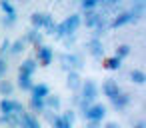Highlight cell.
Here are the masks:
<instances>
[{"instance_id": "8992f818", "label": "cell", "mask_w": 146, "mask_h": 128, "mask_svg": "<svg viewBox=\"0 0 146 128\" xmlns=\"http://www.w3.org/2000/svg\"><path fill=\"white\" fill-rule=\"evenodd\" d=\"M24 42L26 44H32L34 46V50L38 48V46H42V32L40 30H34V28H30V30H26L24 32Z\"/></svg>"}, {"instance_id": "7c38bea8", "label": "cell", "mask_w": 146, "mask_h": 128, "mask_svg": "<svg viewBox=\"0 0 146 128\" xmlns=\"http://www.w3.org/2000/svg\"><path fill=\"white\" fill-rule=\"evenodd\" d=\"M36 72V60L34 58H26L20 66H18V74L20 76H32Z\"/></svg>"}, {"instance_id": "30bf717a", "label": "cell", "mask_w": 146, "mask_h": 128, "mask_svg": "<svg viewBox=\"0 0 146 128\" xmlns=\"http://www.w3.org/2000/svg\"><path fill=\"white\" fill-rule=\"evenodd\" d=\"M130 100H132V96H130L128 92H122V90H120V92L112 98V106H114L116 110H124V108H128Z\"/></svg>"}, {"instance_id": "ab89813d", "label": "cell", "mask_w": 146, "mask_h": 128, "mask_svg": "<svg viewBox=\"0 0 146 128\" xmlns=\"http://www.w3.org/2000/svg\"><path fill=\"white\" fill-rule=\"evenodd\" d=\"M78 2H82V0H78Z\"/></svg>"}, {"instance_id": "2e32d148", "label": "cell", "mask_w": 146, "mask_h": 128, "mask_svg": "<svg viewBox=\"0 0 146 128\" xmlns=\"http://www.w3.org/2000/svg\"><path fill=\"white\" fill-rule=\"evenodd\" d=\"M44 108L46 110H52V112H58L60 110V98L56 94H48L44 98Z\"/></svg>"}, {"instance_id": "5b68a950", "label": "cell", "mask_w": 146, "mask_h": 128, "mask_svg": "<svg viewBox=\"0 0 146 128\" xmlns=\"http://www.w3.org/2000/svg\"><path fill=\"white\" fill-rule=\"evenodd\" d=\"M60 62H62V66L70 72V70H78L80 66H82V58L80 56H76V54H62L60 56Z\"/></svg>"}, {"instance_id": "1f68e13d", "label": "cell", "mask_w": 146, "mask_h": 128, "mask_svg": "<svg viewBox=\"0 0 146 128\" xmlns=\"http://www.w3.org/2000/svg\"><path fill=\"white\" fill-rule=\"evenodd\" d=\"M6 70H8V64H6V58H4V54H0V78H4V74H6Z\"/></svg>"}, {"instance_id": "277c9868", "label": "cell", "mask_w": 146, "mask_h": 128, "mask_svg": "<svg viewBox=\"0 0 146 128\" xmlns=\"http://www.w3.org/2000/svg\"><path fill=\"white\" fill-rule=\"evenodd\" d=\"M52 58H54V52H52V48L50 46H38L36 48V62L40 64V66H50L52 64Z\"/></svg>"}, {"instance_id": "5bb4252c", "label": "cell", "mask_w": 146, "mask_h": 128, "mask_svg": "<svg viewBox=\"0 0 146 128\" xmlns=\"http://www.w3.org/2000/svg\"><path fill=\"white\" fill-rule=\"evenodd\" d=\"M80 84H82L80 72H78V70H70L68 76H66V88H70V90H78Z\"/></svg>"}, {"instance_id": "9c48e42d", "label": "cell", "mask_w": 146, "mask_h": 128, "mask_svg": "<svg viewBox=\"0 0 146 128\" xmlns=\"http://www.w3.org/2000/svg\"><path fill=\"white\" fill-rule=\"evenodd\" d=\"M18 126H20V128H40V122L36 120V114H32V112H22Z\"/></svg>"}, {"instance_id": "44dd1931", "label": "cell", "mask_w": 146, "mask_h": 128, "mask_svg": "<svg viewBox=\"0 0 146 128\" xmlns=\"http://www.w3.org/2000/svg\"><path fill=\"white\" fill-rule=\"evenodd\" d=\"M120 64H122V60H118L116 56H108V58L102 60V66H104L106 70H118Z\"/></svg>"}, {"instance_id": "8fae6325", "label": "cell", "mask_w": 146, "mask_h": 128, "mask_svg": "<svg viewBox=\"0 0 146 128\" xmlns=\"http://www.w3.org/2000/svg\"><path fill=\"white\" fill-rule=\"evenodd\" d=\"M102 92H104V96H108L110 100L120 92V86H118V82L116 80H112V78H106L104 80V84H102Z\"/></svg>"}, {"instance_id": "d6a6232c", "label": "cell", "mask_w": 146, "mask_h": 128, "mask_svg": "<svg viewBox=\"0 0 146 128\" xmlns=\"http://www.w3.org/2000/svg\"><path fill=\"white\" fill-rule=\"evenodd\" d=\"M8 48H10V40H8V38H4L2 46H0V54H6V52H8Z\"/></svg>"}, {"instance_id": "9a60e30c", "label": "cell", "mask_w": 146, "mask_h": 128, "mask_svg": "<svg viewBox=\"0 0 146 128\" xmlns=\"http://www.w3.org/2000/svg\"><path fill=\"white\" fill-rule=\"evenodd\" d=\"M86 48H88V52L92 54V56H102V52H104V46H102V42H100V38H92V40H88V44H86Z\"/></svg>"}, {"instance_id": "7402d4cb", "label": "cell", "mask_w": 146, "mask_h": 128, "mask_svg": "<svg viewBox=\"0 0 146 128\" xmlns=\"http://www.w3.org/2000/svg\"><path fill=\"white\" fill-rule=\"evenodd\" d=\"M24 48H26V42H24V38H18V40L10 42V48H8V52H10V54H20V52H24Z\"/></svg>"}, {"instance_id": "603a6c76", "label": "cell", "mask_w": 146, "mask_h": 128, "mask_svg": "<svg viewBox=\"0 0 146 128\" xmlns=\"http://www.w3.org/2000/svg\"><path fill=\"white\" fill-rule=\"evenodd\" d=\"M130 52H132V46H130V44H120V46H116L114 56H116L118 60H124L126 56H130Z\"/></svg>"}, {"instance_id": "ac0fdd59", "label": "cell", "mask_w": 146, "mask_h": 128, "mask_svg": "<svg viewBox=\"0 0 146 128\" xmlns=\"http://www.w3.org/2000/svg\"><path fill=\"white\" fill-rule=\"evenodd\" d=\"M100 16H102V14H98V12H94V10L84 12V26H86V28H94V26L98 24Z\"/></svg>"}, {"instance_id": "e575fe53", "label": "cell", "mask_w": 146, "mask_h": 128, "mask_svg": "<svg viewBox=\"0 0 146 128\" xmlns=\"http://www.w3.org/2000/svg\"><path fill=\"white\" fill-rule=\"evenodd\" d=\"M104 128H120V124H116V122H106Z\"/></svg>"}, {"instance_id": "ffe728a7", "label": "cell", "mask_w": 146, "mask_h": 128, "mask_svg": "<svg viewBox=\"0 0 146 128\" xmlns=\"http://www.w3.org/2000/svg\"><path fill=\"white\" fill-rule=\"evenodd\" d=\"M0 94H2L4 98L12 96L14 94V84L10 80H6V78H0Z\"/></svg>"}, {"instance_id": "74e56055", "label": "cell", "mask_w": 146, "mask_h": 128, "mask_svg": "<svg viewBox=\"0 0 146 128\" xmlns=\"http://www.w3.org/2000/svg\"><path fill=\"white\" fill-rule=\"evenodd\" d=\"M134 128H144V122H138V124H136Z\"/></svg>"}, {"instance_id": "f1b7e54d", "label": "cell", "mask_w": 146, "mask_h": 128, "mask_svg": "<svg viewBox=\"0 0 146 128\" xmlns=\"http://www.w3.org/2000/svg\"><path fill=\"white\" fill-rule=\"evenodd\" d=\"M80 6H82V10H84V12L94 10V8L98 6V0H82V2H80Z\"/></svg>"}, {"instance_id": "7a4b0ae2", "label": "cell", "mask_w": 146, "mask_h": 128, "mask_svg": "<svg viewBox=\"0 0 146 128\" xmlns=\"http://www.w3.org/2000/svg\"><path fill=\"white\" fill-rule=\"evenodd\" d=\"M96 96H98V86H96V82H94V80H84V82L80 84V108L84 110V108H88L90 104H94Z\"/></svg>"}, {"instance_id": "d590c367", "label": "cell", "mask_w": 146, "mask_h": 128, "mask_svg": "<svg viewBox=\"0 0 146 128\" xmlns=\"http://www.w3.org/2000/svg\"><path fill=\"white\" fill-rule=\"evenodd\" d=\"M102 2H108V4H118V2H122V0H102Z\"/></svg>"}, {"instance_id": "83f0119b", "label": "cell", "mask_w": 146, "mask_h": 128, "mask_svg": "<svg viewBox=\"0 0 146 128\" xmlns=\"http://www.w3.org/2000/svg\"><path fill=\"white\" fill-rule=\"evenodd\" d=\"M44 30H46V34H54V28H56V22H54V18L48 14L46 16V22H44V26H42Z\"/></svg>"}, {"instance_id": "ba28073f", "label": "cell", "mask_w": 146, "mask_h": 128, "mask_svg": "<svg viewBox=\"0 0 146 128\" xmlns=\"http://www.w3.org/2000/svg\"><path fill=\"white\" fill-rule=\"evenodd\" d=\"M134 20V16L126 10V12H120V14H116L114 18H112V22L108 24V28H120V26H126V24H130Z\"/></svg>"}, {"instance_id": "484cf974", "label": "cell", "mask_w": 146, "mask_h": 128, "mask_svg": "<svg viewBox=\"0 0 146 128\" xmlns=\"http://www.w3.org/2000/svg\"><path fill=\"white\" fill-rule=\"evenodd\" d=\"M46 108H44V100H34L30 98V112H36V114H42Z\"/></svg>"}, {"instance_id": "8d00e7d4", "label": "cell", "mask_w": 146, "mask_h": 128, "mask_svg": "<svg viewBox=\"0 0 146 128\" xmlns=\"http://www.w3.org/2000/svg\"><path fill=\"white\" fill-rule=\"evenodd\" d=\"M130 2H132V4H142L144 0H130Z\"/></svg>"}, {"instance_id": "3957f363", "label": "cell", "mask_w": 146, "mask_h": 128, "mask_svg": "<svg viewBox=\"0 0 146 128\" xmlns=\"http://www.w3.org/2000/svg\"><path fill=\"white\" fill-rule=\"evenodd\" d=\"M82 114H84V118H86L88 122H100V120H104V116H106V106L94 102V104H90L88 108H84Z\"/></svg>"}, {"instance_id": "836d02e7", "label": "cell", "mask_w": 146, "mask_h": 128, "mask_svg": "<svg viewBox=\"0 0 146 128\" xmlns=\"http://www.w3.org/2000/svg\"><path fill=\"white\" fill-rule=\"evenodd\" d=\"M84 128H100V122H88Z\"/></svg>"}, {"instance_id": "cb8c5ba5", "label": "cell", "mask_w": 146, "mask_h": 128, "mask_svg": "<svg viewBox=\"0 0 146 128\" xmlns=\"http://www.w3.org/2000/svg\"><path fill=\"white\" fill-rule=\"evenodd\" d=\"M130 80L134 82V84H144V80H146V74L142 72V70H138V68H134V70H130Z\"/></svg>"}, {"instance_id": "52a82bcc", "label": "cell", "mask_w": 146, "mask_h": 128, "mask_svg": "<svg viewBox=\"0 0 146 128\" xmlns=\"http://www.w3.org/2000/svg\"><path fill=\"white\" fill-rule=\"evenodd\" d=\"M42 114H44L46 120L52 124V128H72V124H68L66 120H62V116L56 114V112H48V110H44Z\"/></svg>"}, {"instance_id": "4316f807", "label": "cell", "mask_w": 146, "mask_h": 128, "mask_svg": "<svg viewBox=\"0 0 146 128\" xmlns=\"http://www.w3.org/2000/svg\"><path fill=\"white\" fill-rule=\"evenodd\" d=\"M0 8H2L4 16H8V14H16V10H14V6H12L10 0H0Z\"/></svg>"}, {"instance_id": "d6986e66", "label": "cell", "mask_w": 146, "mask_h": 128, "mask_svg": "<svg viewBox=\"0 0 146 128\" xmlns=\"http://www.w3.org/2000/svg\"><path fill=\"white\" fill-rule=\"evenodd\" d=\"M0 114H2V116L14 114V100L12 98H2V100H0Z\"/></svg>"}, {"instance_id": "4dcf8cb0", "label": "cell", "mask_w": 146, "mask_h": 128, "mask_svg": "<svg viewBox=\"0 0 146 128\" xmlns=\"http://www.w3.org/2000/svg\"><path fill=\"white\" fill-rule=\"evenodd\" d=\"M60 116H62V120H66L68 124H74V118H76V116H74V110H66V112H62Z\"/></svg>"}, {"instance_id": "4fadbf2b", "label": "cell", "mask_w": 146, "mask_h": 128, "mask_svg": "<svg viewBox=\"0 0 146 128\" xmlns=\"http://www.w3.org/2000/svg\"><path fill=\"white\" fill-rule=\"evenodd\" d=\"M30 92H32V96L30 98H34V100H44L48 94H50V88L46 86V84H32V88H30Z\"/></svg>"}, {"instance_id": "e0dca14e", "label": "cell", "mask_w": 146, "mask_h": 128, "mask_svg": "<svg viewBox=\"0 0 146 128\" xmlns=\"http://www.w3.org/2000/svg\"><path fill=\"white\" fill-rule=\"evenodd\" d=\"M46 12H34L32 16H30V24H32V28L34 30H40L42 26H44V22H46Z\"/></svg>"}, {"instance_id": "f35d334b", "label": "cell", "mask_w": 146, "mask_h": 128, "mask_svg": "<svg viewBox=\"0 0 146 128\" xmlns=\"http://www.w3.org/2000/svg\"><path fill=\"white\" fill-rule=\"evenodd\" d=\"M100 2H102V0H98V4H100Z\"/></svg>"}, {"instance_id": "6da1fadb", "label": "cell", "mask_w": 146, "mask_h": 128, "mask_svg": "<svg viewBox=\"0 0 146 128\" xmlns=\"http://www.w3.org/2000/svg\"><path fill=\"white\" fill-rule=\"evenodd\" d=\"M80 24H82L80 14H70L64 22L56 24V28H54V36H56V38H66V36H72V34L80 28Z\"/></svg>"}, {"instance_id": "d4e9b609", "label": "cell", "mask_w": 146, "mask_h": 128, "mask_svg": "<svg viewBox=\"0 0 146 128\" xmlns=\"http://www.w3.org/2000/svg\"><path fill=\"white\" fill-rule=\"evenodd\" d=\"M32 76H20L18 74V86H20V90H26V92H30V88H32Z\"/></svg>"}, {"instance_id": "f546056e", "label": "cell", "mask_w": 146, "mask_h": 128, "mask_svg": "<svg viewBox=\"0 0 146 128\" xmlns=\"http://www.w3.org/2000/svg\"><path fill=\"white\" fill-rule=\"evenodd\" d=\"M16 18H18L16 14H8V16H4V18H2V24H4L6 28H10V26H14V22H16Z\"/></svg>"}]
</instances>
